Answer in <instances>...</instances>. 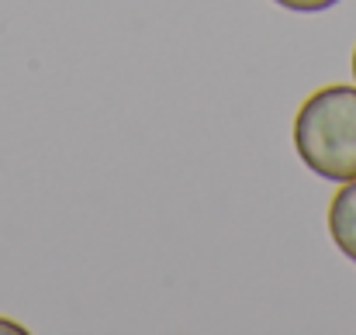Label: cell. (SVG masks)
I'll list each match as a JSON object with an SVG mask.
<instances>
[{
  "label": "cell",
  "instance_id": "obj_2",
  "mask_svg": "<svg viewBox=\"0 0 356 335\" xmlns=\"http://www.w3.org/2000/svg\"><path fill=\"white\" fill-rule=\"evenodd\" d=\"M329 235L336 249L356 263V180H346L329 204Z\"/></svg>",
  "mask_w": 356,
  "mask_h": 335
},
{
  "label": "cell",
  "instance_id": "obj_5",
  "mask_svg": "<svg viewBox=\"0 0 356 335\" xmlns=\"http://www.w3.org/2000/svg\"><path fill=\"white\" fill-rule=\"evenodd\" d=\"M353 80H356V49H353Z\"/></svg>",
  "mask_w": 356,
  "mask_h": 335
},
{
  "label": "cell",
  "instance_id": "obj_1",
  "mask_svg": "<svg viewBox=\"0 0 356 335\" xmlns=\"http://www.w3.org/2000/svg\"><path fill=\"white\" fill-rule=\"evenodd\" d=\"M294 152L322 180H356V87L332 83L305 97L294 114Z\"/></svg>",
  "mask_w": 356,
  "mask_h": 335
},
{
  "label": "cell",
  "instance_id": "obj_3",
  "mask_svg": "<svg viewBox=\"0 0 356 335\" xmlns=\"http://www.w3.org/2000/svg\"><path fill=\"white\" fill-rule=\"evenodd\" d=\"M273 3H280L284 10H294V14H318V10L336 7L339 0H273Z\"/></svg>",
  "mask_w": 356,
  "mask_h": 335
},
{
  "label": "cell",
  "instance_id": "obj_4",
  "mask_svg": "<svg viewBox=\"0 0 356 335\" xmlns=\"http://www.w3.org/2000/svg\"><path fill=\"white\" fill-rule=\"evenodd\" d=\"M0 332H10V335H24L28 329L24 325H17V322H10V318H0Z\"/></svg>",
  "mask_w": 356,
  "mask_h": 335
}]
</instances>
